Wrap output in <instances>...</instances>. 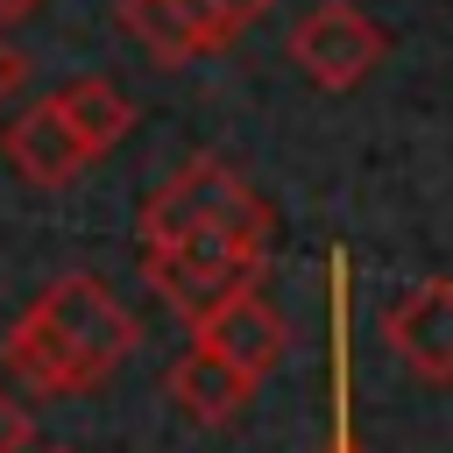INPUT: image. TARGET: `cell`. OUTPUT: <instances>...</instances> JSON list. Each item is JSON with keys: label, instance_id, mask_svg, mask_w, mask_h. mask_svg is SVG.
<instances>
[{"label": "cell", "instance_id": "1", "mask_svg": "<svg viewBox=\"0 0 453 453\" xmlns=\"http://www.w3.org/2000/svg\"><path fill=\"white\" fill-rule=\"evenodd\" d=\"M134 354V311L85 269L57 276L35 290V304L7 326V375H21L35 396H71L106 382L120 361Z\"/></svg>", "mask_w": 453, "mask_h": 453}, {"label": "cell", "instance_id": "2", "mask_svg": "<svg viewBox=\"0 0 453 453\" xmlns=\"http://www.w3.org/2000/svg\"><path fill=\"white\" fill-rule=\"evenodd\" d=\"M262 255H269V234L262 226H226V219H198V226H177V234H149L142 241V269L170 297V311L184 326H205L241 290H255Z\"/></svg>", "mask_w": 453, "mask_h": 453}, {"label": "cell", "instance_id": "3", "mask_svg": "<svg viewBox=\"0 0 453 453\" xmlns=\"http://www.w3.org/2000/svg\"><path fill=\"white\" fill-rule=\"evenodd\" d=\"M290 57L319 92H354L375 64H382V28L354 7V0H319L297 28H290Z\"/></svg>", "mask_w": 453, "mask_h": 453}, {"label": "cell", "instance_id": "4", "mask_svg": "<svg viewBox=\"0 0 453 453\" xmlns=\"http://www.w3.org/2000/svg\"><path fill=\"white\" fill-rule=\"evenodd\" d=\"M198 219H226V226H262L269 234V205L248 191L241 170H226L219 156H198L184 163L149 205H142V241L149 234H177V226H198Z\"/></svg>", "mask_w": 453, "mask_h": 453}, {"label": "cell", "instance_id": "5", "mask_svg": "<svg viewBox=\"0 0 453 453\" xmlns=\"http://www.w3.org/2000/svg\"><path fill=\"white\" fill-rule=\"evenodd\" d=\"M7 163L28 177V184H42V191H57V184H71L85 163H92V142L78 134V120L57 106V92L50 99H35L21 120H7Z\"/></svg>", "mask_w": 453, "mask_h": 453}, {"label": "cell", "instance_id": "6", "mask_svg": "<svg viewBox=\"0 0 453 453\" xmlns=\"http://www.w3.org/2000/svg\"><path fill=\"white\" fill-rule=\"evenodd\" d=\"M120 21L127 35L163 57V64H184V57H205V50H226V21L205 7V0H120Z\"/></svg>", "mask_w": 453, "mask_h": 453}, {"label": "cell", "instance_id": "7", "mask_svg": "<svg viewBox=\"0 0 453 453\" xmlns=\"http://www.w3.org/2000/svg\"><path fill=\"white\" fill-rule=\"evenodd\" d=\"M382 333L425 382H453V283H418L403 304H389Z\"/></svg>", "mask_w": 453, "mask_h": 453}, {"label": "cell", "instance_id": "8", "mask_svg": "<svg viewBox=\"0 0 453 453\" xmlns=\"http://www.w3.org/2000/svg\"><path fill=\"white\" fill-rule=\"evenodd\" d=\"M248 396H255V375L234 368V361H226L219 347H205V340H191L184 361L170 368V403H184V418H198V425H226V418H241Z\"/></svg>", "mask_w": 453, "mask_h": 453}, {"label": "cell", "instance_id": "9", "mask_svg": "<svg viewBox=\"0 0 453 453\" xmlns=\"http://www.w3.org/2000/svg\"><path fill=\"white\" fill-rule=\"evenodd\" d=\"M191 340L219 347V354H226L234 368H248L255 382H262V375L283 361V347H290V340H283V319H276V311H269L255 290H241V297H234L226 311H212L205 326H191Z\"/></svg>", "mask_w": 453, "mask_h": 453}, {"label": "cell", "instance_id": "10", "mask_svg": "<svg viewBox=\"0 0 453 453\" xmlns=\"http://www.w3.org/2000/svg\"><path fill=\"white\" fill-rule=\"evenodd\" d=\"M57 106L78 120V134L92 142V156H99V149H113V142L134 127V106H127V92H113L106 78H71V85L57 92Z\"/></svg>", "mask_w": 453, "mask_h": 453}, {"label": "cell", "instance_id": "11", "mask_svg": "<svg viewBox=\"0 0 453 453\" xmlns=\"http://www.w3.org/2000/svg\"><path fill=\"white\" fill-rule=\"evenodd\" d=\"M28 439H35V418H28V403L0 382V453H28Z\"/></svg>", "mask_w": 453, "mask_h": 453}, {"label": "cell", "instance_id": "12", "mask_svg": "<svg viewBox=\"0 0 453 453\" xmlns=\"http://www.w3.org/2000/svg\"><path fill=\"white\" fill-rule=\"evenodd\" d=\"M205 7H212V14L226 21V35H234V42H241V35H248V28H255V21L269 14V0H205Z\"/></svg>", "mask_w": 453, "mask_h": 453}, {"label": "cell", "instance_id": "13", "mask_svg": "<svg viewBox=\"0 0 453 453\" xmlns=\"http://www.w3.org/2000/svg\"><path fill=\"white\" fill-rule=\"evenodd\" d=\"M21 85H28V50L0 35V106H7V99H14Z\"/></svg>", "mask_w": 453, "mask_h": 453}, {"label": "cell", "instance_id": "14", "mask_svg": "<svg viewBox=\"0 0 453 453\" xmlns=\"http://www.w3.org/2000/svg\"><path fill=\"white\" fill-rule=\"evenodd\" d=\"M42 0H0V21H21V14H35Z\"/></svg>", "mask_w": 453, "mask_h": 453}, {"label": "cell", "instance_id": "15", "mask_svg": "<svg viewBox=\"0 0 453 453\" xmlns=\"http://www.w3.org/2000/svg\"><path fill=\"white\" fill-rule=\"evenodd\" d=\"M42 453H71V446H42Z\"/></svg>", "mask_w": 453, "mask_h": 453}]
</instances>
